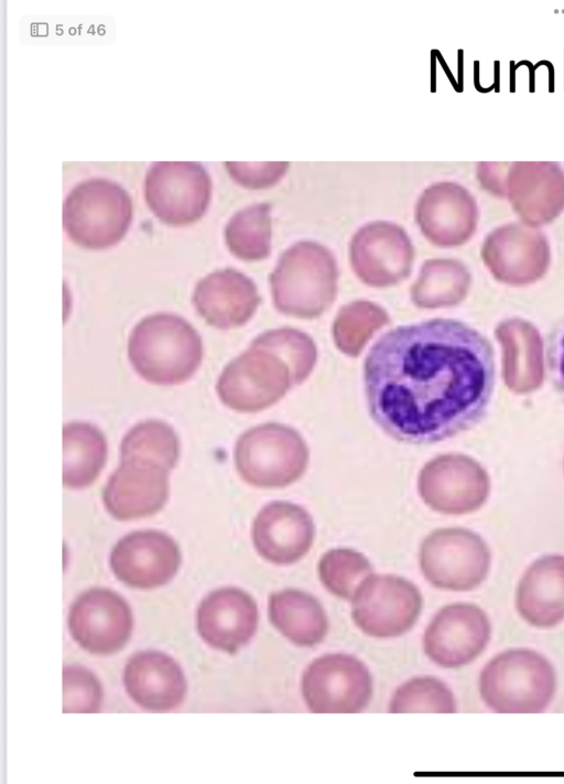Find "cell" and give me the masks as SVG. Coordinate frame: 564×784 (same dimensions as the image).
<instances>
[{
	"mask_svg": "<svg viewBox=\"0 0 564 784\" xmlns=\"http://www.w3.org/2000/svg\"><path fill=\"white\" fill-rule=\"evenodd\" d=\"M546 362L552 382L564 402V319L547 340Z\"/></svg>",
	"mask_w": 564,
	"mask_h": 784,
	"instance_id": "cell-35",
	"label": "cell"
},
{
	"mask_svg": "<svg viewBox=\"0 0 564 784\" xmlns=\"http://www.w3.org/2000/svg\"><path fill=\"white\" fill-rule=\"evenodd\" d=\"M288 162H226L231 178L248 189H265L272 186L284 175Z\"/></svg>",
	"mask_w": 564,
	"mask_h": 784,
	"instance_id": "cell-34",
	"label": "cell"
},
{
	"mask_svg": "<svg viewBox=\"0 0 564 784\" xmlns=\"http://www.w3.org/2000/svg\"><path fill=\"white\" fill-rule=\"evenodd\" d=\"M337 279L332 253L317 243L300 241L282 254L270 277L274 305L288 315L316 318L335 300Z\"/></svg>",
	"mask_w": 564,
	"mask_h": 784,
	"instance_id": "cell-4",
	"label": "cell"
},
{
	"mask_svg": "<svg viewBox=\"0 0 564 784\" xmlns=\"http://www.w3.org/2000/svg\"><path fill=\"white\" fill-rule=\"evenodd\" d=\"M279 355L290 367L293 385L304 382L314 368L316 347L313 340L294 329L271 330L251 343Z\"/></svg>",
	"mask_w": 564,
	"mask_h": 784,
	"instance_id": "cell-31",
	"label": "cell"
},
{
	"mask_svg": "<svg viewBox=\"0 0 564 784\" xmlns=\"http://www.w3.org/2000/svg\"><path fill=\"white\" fill-rule=\"evenodd\" d=\"M491 630L490 619L480 606L451 603L438 610L426 626L423 649L441 667H463L486 649Z\"/></svg>",
	"mask_w": 564,
	"mask_h": 784,
	"instance_id": "cell-13",
	"label": "cell"
},
{
	"mask_svg": "<svg viewBox=\"0 0 564 784\" xmlns=\"http://www.w3.org/2000/svg\"><path fill=\"white\" fill-rule=\"evenodd\" d=\"M197 331L183 318L154 313L132 329L128 357L134 370L155 385H177L191 378L203 361Z\"/></svg>",
	"mask_w": 564,
	"mask_h": 784,
	"instance_id": "cell-2",
	"label": "cell"
},
{
	"mask_svg": "<svg viewBox=\"0 0 564 784\" xmlns=\"http://www.w3.org/2000/svg\"><path fill=\"white\" fill-rule=\"evenodd\" d=\"M455 267L443 260L426 261L412 287V300L420 308H435L449 302L455 296Z\"/></svg>",
	"mask_w": 564,
	"mask_h": 784,
	"instance_id": "cell-32",
	"label": "cell"
},
{
	"mask_svg": "<svg viewBox=\"0 0 564 784\" xmlns=\"http://www.w3.org/2000/svg\"><path fill=\"white\" fill-rule=\"evenodd\" d=\"M317 573L329 593L351 601L360 583L372 573V566L359 551L336 548L321 557Z\"/></svg>",
	"mask_w": 564,
	"mask_h": 784,
	"instance_id": "cell-29",
	"label": "cell"
},
{
	"mask_svg": "<svg viewBox=\"0 0 564 784\" xmlns=\"http://www.w3.org/2000/svg\"><path fill=\"white\" fill-rule=\"evenodd\" d=\"M456 710L453 691L434 676H417L406 680L393 692L389 705V711L393 713H452Z\"/></svg>",
	"mask_w": 564,
	"mask_h": 784,
	"instance_id": "cell-30",
	"label": "cell"
},
{
	"mask_svg": "<svg viewBox=\"0 0 564 784\" xmlns=\"http://www.w3.org/2000/svg\"><path fill=\"white\" fill-rule=\"evenodd\" d=\"M180 440L164 421L150 419L133 426L120 445L121 459L140 458L156 462L171 471L180 457Z\"/></svg>",
	"mask_w": 564,
	"mask_h": 784,
	"instance_id": "cell-27",
	"label": "cell"
},
{
	"mask_svg": "<svg viewBox=\"0 0 564 784\" xmlns=\"http://www.w3.org/2000/svg\"><path fill=\"white\" fill-rule=\"evenodd\" d=\"M389 321L381 307L362 300L351 302L340 309L334 321V341L343 353L357 356L370 336Z\"/></svg>",
	"mask_w": 564,
	"mask_h": 784,
	"instance_id": "cell-28",
	"label": "cell"
},
{
	"mask_svg": "<svg viewBox=\"0 0 564 784\" xmlns=\"http://www.w3.org/2000/svg\"><path fill=\"white\" fill-rule=\"evenodd\" d=\"M63 484L83 488L99 476L107 459L104 433L87 422H69L63 428Z\"/></svg>",
	"mask_w": 564,
	"mask_h": 784,
	"instance_id": "cell-25",
	"label": "cell"
},
{
	"mask_svg": "<svg viewBox=\"0 0 564 784\" xmlns=\"http://www.w3.org/2000/svg\"><path fill=\"white\" fill-rule=\"evenodd\" d=\"M68 629L73 640L95 655H110L128 643L133 616L128 602L116 591L91 588L72 604Z\"/></svg>",
	"mask_w": 564,
	"mask_h": 784,
	"instance_id": "cell-14",
	"label": "cell"
},
{
	"mask_svg": "<svg viewBox=\"0 0 564 784\" xmlns=\"http://www.w3.org/2000/svg\"><path fill=\"white\" fill-rule=\"evenodd\" d=\"M315 536L312 516L300 505L276 501L265 505L252 525V541L260 557L285 566L301 560Z\"/></svg>",
	"mask_w": 564,
	"mask_h": 784,
	"instance_id": "cell-19",
	"label": "cell"
},
{
	"mask_svg": "<svg viewBox=\"0 0 564 784\" xmlns=\"http://www.w3.org/2000/svg\"><path fill=\"white\" fill-rule=\"evenodd\" d=\"M519 615L538 629H551L564 620V556L534 560L520 578L514 597Z\"/></svg>",
	"mask_w": 564,
	"mask_h": 784,
	"instance_id": "cell-22",
	"label": "cell"
},
{
	"mask_svg": "<svg viewBox=\"0 0 564 784\" xmlns=\"http://www.w3.org/2000/svg\"><path fill=\"white\" fill-rule=\"evenodd\" d=\"M474 205L464 187L452 182L429 186L415 207V219L424 236L433 244H459L474 225Z\"/></svg>",
	"mask_w": 564,
	"mask_h": 784,
	"instance_id": "cell-23",
	"label": "cell"
},
{
	"mask_svg": "<svg viewBox=\"0 0 564 784\" xmlns=\"http://www.w3.org/2000/svg\"><path fill=\"white\" fill-rule=\"evenodd\" d=\"M556 672L541 653L525 647L505 649L490 658L479 675L484 704L499 713L544 711L556 692Z\"/></svg>",
	"mask_w": 564,
	"mask_h": 784,
	"instance_id": "cell-3",
	"label": "cell"
},
{
	"mask_svg": "<svg viewBox=\"0 0 564 784\" xmlns=\"http://www.w3.org/2000/svg\"><path fill=\"white\" fill-rule=\"evenodd\" d=\"M130 195L119 184L91 179L77 184L63 205V226L67 237L87 249L117 245L132 221Z\"/></svg>",
	"mask_w": 564,
	"mask_h": 784,
	"instance_id": "cell-5",
	"label": "cell"
},
{
	"mask_svg": "<svg viewBox=\"0 0 564 784\" xmlns=\"http://www.w3.org/2000/svg\"><path fill=\"white\" fill-rule=\"evenodd\" d=\"M268 616L280 634L301 647L322 643L329 627L321 602L312 594L292 588L270 595Z\"/></svg>",
	"mask_w": 564,
	"mask_h": 784,
	"instance_id": "cell-24",
	"label": "cell"
},
{
	"mask_svg": "<svg viewBox=\"0 0 564 784\" xmlns=\"http://www.w3.org/2000/svg\"><path fill=\"white\" fill-rule=\"evenodd\" d=\"M101 701V685L90 670L78 665L64 666V712H97L100 709Z\"/></svg>",
	"mask_w": 564,
	"mask_h": 784,
	"instance_id": "cell-33",
	"label": "cell"
},
{
	"mask_svg": "<svg viewBox=\"0 0 564 784\" xmlns=\"http://www.w3.org/2000/svg\"><path fill=\"white\" fill-rule=\"evenodd\" d=\"M259 610L254 599L242 589L223 587L199 603L196 626L203 641L215 649L235 654L257 632Z\"/></svg>",
	"mask_w": 564,
	"mask_h": 784,
	"instance_id": "cell-18",
	"label": "cell"
},
{
	"mask_svg": "<svg viewBox=\"0 0 564 784\" xmlns=\"http://www.w3.org/2000/svg\"><path fill=\"white\" fill-rule=\"evenodd\" d=\"M229 251L245 261L265 258L271 249L270 206L253 204L237 212L225 228Z\"/></svg>",
	"mask_w": 564,
	"mask_h": 784,
	"instance_id": "cell-26",
	"label": "cell"
},
{
	"mask_svg": "<svg viewBox=\"0 0 564 784\" xmlns=\"http://www.w3.org/2000/svg\"><path fill=\"white\" fill-rule=\"evenodd\" d=\"M303 700L314 713H356L371 700L373 679L366 664L348 654L312 661L301 678Z\"/></svg>",
	"mask_w": 564,
	"mask_h": 784,
	"instance_id": "cell-9",
	"label": "cell"
},
{
	"mask_svg": "<svg viewBox=\"0 0 564 784\" xmlns=\"http://www.w3.org/2000/svg\"><path fill=\"white\" fill-rule=\"evenodd\" d=\"M235 465L240 477L261 488L288 486L304 474L310 460L302 436L282 423H263L245 431L236 442Z\"/></svg>",
	"mask_w": 564,
	"mask_h": 784,
	"instance_id": "cell-6",
	"label": "cell"
},
{
	"mask_svg": "<svg viewBox=\"0 0 564 784\" xmlns=\"http://www.w3.org/2000/svg\"><path fill=\"white\" fill-rule=\"evenodd\" d=\"M293 386L289 365L275 353L251 344L221 372L216 391L239 412H256L279 401Z\"/></svg>",
	"mask_w": 564,
	"mask_h": 784,
	"instance_id": "cell-10",
	"label": "cell"
},
{
	"mask_svg": "<svg viewBox=\"0 0 564 784\" xmlns=\"http://www.w3.org/2000/svg\"><path fill=\"white\" fill-rule=\"evenodd\" d=\"M123 685L129 697L150 711L177 708L186 695V679L180 664L170 655L145 649L132 655L123 670Z\"/></svg>",
	"mask_w": 564,
	"mask_h": 784,
	"instance_id": "cell-20",
	"label": "cell"
},
{
	"mask_svg": "<svg viewBox=\"0 0 564 784\" xmlns=\"http://www.w3.org/2000/svg\"><path fill=\"white\" fill-rule=\"evenodd\" d=\"M421 571L433 587L447 591H470L487 578L491 552L477 533L438 528L429 534L419 552Z\"/></svg>",
	"mask_w": 564,
	"mask_h": 784,
	"instance_id": "cell-7",
	"label": "cell"
},
{
	"mask_svg": "<svg viewBox=\"0 0 564 784\" xmlns=\"http://www.w3.org/2000/svg\"><path fill=\"white\" fill-rule=\"evenodd\" d=\"M182 556L177 543L159 530H138L119 539L110 554L113 574L135 589H154L177 572Z\"/></svg>",
	"mask_w": 564,
	"mask_h": 784,
	"instance_id": "cell-16",
	"label": "cell"
},
{
	"mask_svg": "<svg viewBox=\"0 0 564 784\" xmlns=\"http://www.w3.org/2000/svg\"><path fill=\"white\" fill-rule=\"evenodd\" d=\"M417 487L421 498L432 509L462 515L477 511L486 502L490 481L486 470L474 459L448 453L422 468Z\"/></svg>",
	"mask_w": 564,
	"mask_h": 784,
	"instance_id": "cell-12",
	"label": "cell"
},
{
	"mask_svg": "<svg viewBox=\"0 0 564 784\" xmlns=\"http://www.w3.org/2000/svg\"><path fill=\"white\" fill-rule=\"evenodd\" d=\"M169 497V470L140 458L121 459L102 491L108 513L118 520L156 514Z\"/></svg>",
	"mask_w": 564,
	"mask_h": 784,
	"instance_id": "cell-17",
	"label": "cell"
},
{
	"mask_svg": "<svg viewBox=\"0 0 564 784\" xmlns=\"http://www.w3.org/2000/svg\"><path fill=\"white\" fill-rule=\"evenodd\" d=\"M413 257V246L404 229L389 222L362 226L350 243L352 269L372 287H388L405 279Z\"/></svg>",
	"mask_w": 564,
	"mask_h": 784,
	"instance_id": "cell-15",
	"label": "cell"
},
{
	"mask_svg": "<svg viewBox=\"0 0 564 784\" xmlns=\"http://www.w3.org/2000/svg\"><path fill=\"white\" fill-rule=\"evenodd\" d=\"M351 619L366 635L393 638L409 632L423 606L417 587L395 574L367 577L351 599Z\"/></svg>",
	"mask_w": 564,
	"mask_h": 784,
	"instance_id": "cell-8",
	"label": "cell"
},
{
	"mask_svg": "<svg viewBox=\"0 0 564 784\" xmlns=\"http://www.w3.org/2000/svg\"><path fill=\"white\" fill-rule=\"evenodd\" d=\"M193 303L207 324L228 330L245 324L252 316L260 297L251 279L229 268L202 278L195 286Z\"/></svg>",
	"mask_w": 564,
	"mask_h": 784,
	"instance_id": "cell-21",
	"label": "cell"
},
{
	"mask_svg": "<svg viewBox=\"0 0 564 784\" xmlns=\"http://www.w3.org/2000/svg\"><path fill=\"white\" fill-rule=\"evenodd\" d=\"M364 382L371 417L390 437L426 444L486 414L495 387L489 341L451 319L399 326L369 351Z\"/></svg>",
	"mask_w": 564,
	"mask_h": 784,
	"instance_id": "cell-1",
	"label": "cell"
},
{
	"mask_svg": "<svg viewBox=\"0 0 564 784\" xmlns=\"http://www.w3.org/2000/svg\"><path fill=\"white\" fill-rule=\"evenodd\" d=\"M210 196V178L198 163L156 162L147 172L145 202L166 225L195 223L206 212Z\"/></svg>",
	"mask_w": 564,
	"mask_h": 784,
	"instance_id": "cell-11",
	"label": "cell"
}]
</instances>
